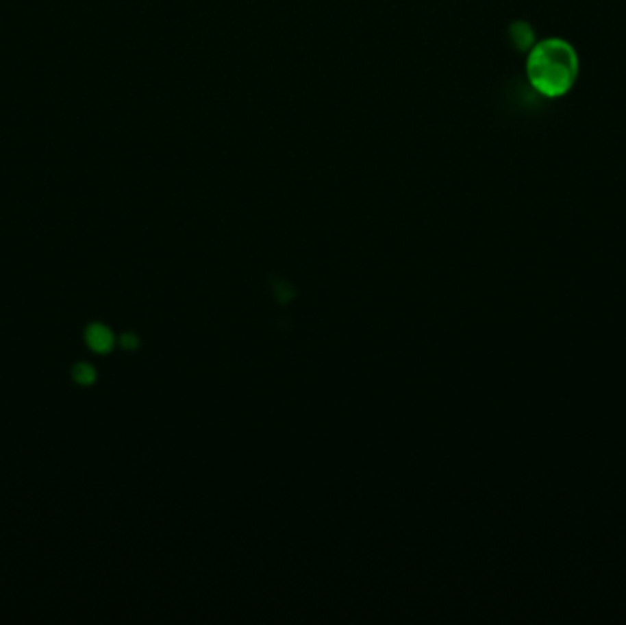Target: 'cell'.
Instances as JSON below:
<instances>
[{"label": "cell", "instance_id": "5", "mask_svg": "<svg viewBox=\"0 0 626 625\" xmlns=\"http://www.w3.org/2000/svg\"><path fill=\"white\" fill-rule=\"evenodd\" d=\"M275 295L279 297V301L286 303V301H290V299L295 295V292L291 290V286L288 282L279 281V284H275Z\"/></svg>", "mask_w": 626, "mask_h": 625}, {"label": "cell", "instance_id": "2", "mask_svg": "<svg viewBox=\"0 0 626 625\" xmlns=\"http://www.w3.org/2000/svg\"><path fill=\"white\" fill-rule=\"evenodd\" d=\"M84 339H86L90 349L95 350V352H101V354H105V352H108L114 347L112 332L105 325H101V323L90 325L86 328V332H84Z\"/></svg>", "mask_w": 626, "mask_h": 625}, {"label": "cell", "instance_id": "4", "mask_svg": "<svg viewBox=\"0 0 626 625\" xmlns=\"http://www.w3.org/2000/svg\"><path fill=\"white\" fill-rule=\"evenodd\" d=\"M73 380L79 383V385H92L95 382V369L88 363H77V365L73 367L72 372Z\"/></svg>", "mask_w": 626, "mask_h": 625}, {"label": "cell", "instance_id": "1", "mask_svg": "<svg viewBox=\"0 0 626 625\" xmlns=\"http://www.w3.org/2000/svg\"><path fill=\"white\" fill-rule=\"evenodd\" d=\"M527 72L531 85L544 96H562L575 83L579 59L568 42L548 39L531 50Z\"/></svg>", "mask_w": 626, "mask_h": 625}, {"label": "cell", "instance_id": "3", "mask_svg": "<svg viewBox=\"0 0 626 625\" xmlns=\"http://www.w3.org/2000/svg\"><path fill=\"white\" fill-rule=\"evenodd\" d=\"M533 39H535V35H533V29L529 24L514 23L511 26V40H513V45L518 50H529L533 45Z\"/></svg>", "mask_w": 626, "mask_h": 625}, {"label": "cell", "instance_id": "6", "mask_svg": "<svg viewBox=\"0 0 626 625\" xmlns=\"http://www.w3.org/2000/svg\"><path fill=\"white\" fill-rule=\"evenodd\" d=\"M119 345H121L125 350H134L140 347V338L132 332H125L123 336L119 338Z\"/></svg>", "mask_w": 626, "mask_h": 625}]
</instances>
